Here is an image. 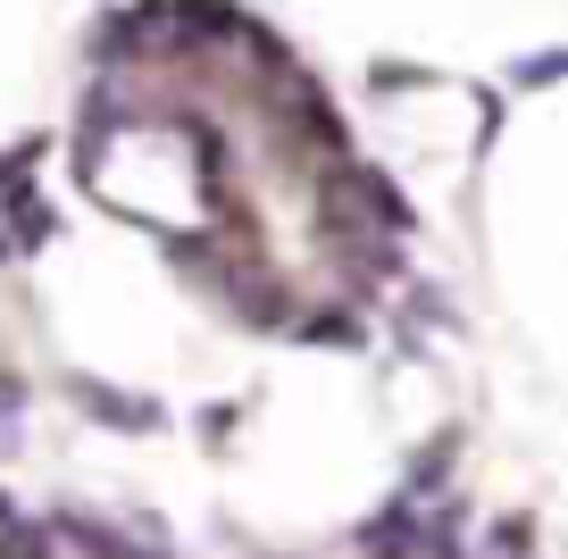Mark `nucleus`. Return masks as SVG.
<instances>
[{"instance_id": "obj_1", "label": "nucleus", "mask_w": 568, "mask_h": 559, "mask_svg": "<svg viewBox=\"0 0 568 559\" xmlns=\"http://www.w3.org/2000/svg\"><path fill=\"white\" fill-rule=\"evenodd\" d=\"M75 402L92 409L101 426H125V435H151V426H168V409L160 402H142V393H109V385H92V376H75Z\"/></svg>"}, {"instance_id": "obj_2", "label": "nucleus", "mask_w": 568, "mask_h": 559, "mask_svg": "<svg viewBox=\"0 0 568 559\" xmlns=\"http://www.w3.org/2000/svg\"><path fill=\"white\" fill-rule=\"evenodd\" d=\"M9 217H18V243H26V251H34V243H42V234H51V226H59V217H51V210H42V201H34V193H26L18 175H9Z\"/></svg>"}, {"instance_id": "obj_3", "label": "nucleus", "mask_w": 568, "mask_h": 559, "mask_svg": "<svg viewBox=\"0 0 568 559\" xmlns=\"http://www.w3.org/2000/svg\"><path fill=\"white\" fill-rule=\"evenodd\" d=\"M0 559H51V526H0Z\"/></svg>"}, {"instance_id": "obj_4", "label": "nucleus", "mask_w": 568, "mask_h": 559, "mask_svg": "<svg viewBox=\"0 0 568 559\" xmlns=\"http://www.w3.org/2000/svg\"><path fill=\"white\" fill-rule=\"evenodd\" d=\"M560 75H568V51H544V59L518 68V84H560Z\"/></svg>"}, {"instance_id": "obj_5", "label": "nucleus", "mask_w": 568, "mask_h": 559, "mask_svg": "<svg viewBox=\"0 0 568 559\" xmlns=\"http://www.w3.org/2000/svg\"><path fill=\"white\" fill-rule=\"evenodd\" d=\"M18 409H26V385H18V376H9V367H0V418L18 426Z\"/></svg>"}, {"instance_id": "obj_6", "label": "nucleus", "mask_w": 568, "mask_h": 559, "mask_svg": "<svg viewBox=\"0 0 568 559\" xmlns=\"http://www.w3.org/2000/svg\"><path fill=\"white\" fill-rule=\"evenodd\" d=\"M9 451H18V426H9V418H0V459H9Z\"/></svg>"}, {"instance_id": "obj_7", "label": "nucleus", "mask_w": 568, "mask_h": 559, "mask_svg": "<svg viewBox=\"0 0 568 559\" xmlns=\"http://www.w3.org/2000/svg\"><path fill=\"white\" fill-rule=\"evenodd\" d=\"M0 526H9V509H0Z\"/></svg>"}]
</instances>
